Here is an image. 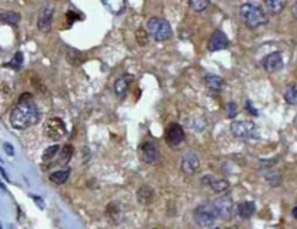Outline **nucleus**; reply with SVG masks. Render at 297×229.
<instances>
[{
    "label": "nucleus",
    "instance_id": "f257e3e1",
    "mask_svg": "<svg viewBox=\"0 0 297 229\" xmlns=\"http://www.w3.org/2000/svg\"><path fill=\"white\" fill-rule=\"evenodd\" d=\"M39 118L41 113L32 100V96L29 93H25L19 99V103L12 109L11 125L15 129L23 131L29 126L36 125L39 122Z\"/></svg>",
    "mask_w": 297,
    "mask_h": 229
},
{
    "label": "nucleus",
    "instance_id": "f03ea898",
    "mask_svg": "<svg viewBox=\"0 0 297 229\" xmlns=\"http://www.w3.org/2000/svg\"><path fill=\"white\" fill-rule=\"evenodd\" d=\"M240 16L242 22L245 23V26L250 29H257L268 22L263 8H260L258 5H254V3L242 5L240 8Z\"/></svg>",
    "mask_w": 297,
    "mask_h": 229
},
{
    "label": "nucleus",
    "instance_id": "7ed1b4c3",
    "mask_svg": "<svg viewBox=\"0 0 297 229\" xmlns=\"http://www.w3.org/2000/svg\"><path fill=\"white\" fill-rule=\"evenodd\" d=\"M147 31H148L149 36H152L158 42L168 41L172 36V29L170 23L162 18H151V19H148Z\"/></svg>",
    "mask_w": 297,
    "mask_h": 229
},
{
    "label": "nucleus",
    "instance_id": "20e7f679",
    "mask_svg": "<svg viewBox=\"0 0 297 229\" xmlns=\"http://www.w3.org/2000/svg\"><path fill=\"white\" fill-rule=\"evenodd\" d=\"M219 216L216 212V207L215 205H209V203H205V205H200V206L196 207L195 213H193V218H195V222L199 225V226H210L215 223V220Z\"/></svg>",
    "mask_w": 297,
    "mask_h": 229
},
{
    "label": "nucleus",
    "instance_id": "39448f33",
    "mask_svg": "<svg viewBox=\"0 0 297 229\" xmlns=\"http://www.w3.org/2000/svg\"><path fill=\"white\" fill-rule=\"evenodd\" d=\"M230 132L240 139H254L258 135V126L251 121H233L230 124Z\"/></svg>",
    "mask_w": 297,
    "mask_h": 229
},
{
    "label": "nucleus",
    "instance_id": "423d86ee",
    "mask_svg": "<svg viewBox=\"0 0 297 229\" xmlns=\"http://www.w3.org/2000/svg\"><path fill=\"white\" fill-rule=\"evenodd\" d=\"M52 15H54V5L46 3L41 8V11L38 13V21H36V26L41 32H49L51 31Z\"/></svg>",
    "mask_w": 297,
    "mask_h": 229
},
{
    "label": "nucleus",
    "instance_id": "0eeeda50",
    "mask_svg": "<svg viewBox=\"0 0 297 229\" xmlns=\"http://www.w3.org/2000/svg\"><path fill=\"white\" fill-rule=\"evenodd\" d=\"M215 207H216V212L217 215L220 216L222 219H232L233 216V213H235V205H233V199H232V196L225 195L222 196V197H219L216 202L213 203Z\"/></svg>",
    "mask_w": 297,
    "mask_h": 229
},
{
    "label": "nucleus",
    "instance_id": "6e6552de",
    "mask_svg": "<svg viewBox=\"0 0 297 229\" xmlns=\"http://www.w3.org/2000/svg\"><path fill=\"white\" fill-rule=\"evenodd\" d=\"M44 131H45L46 137L51 138V139H54V141L61 139V138L67 134L66 125H64V122H63L60 118H51V119H48L45 124V128H44Z\"/></svg>",
    "mask_w": 297,
    "mask_h": 229
},
{
    "label": "nucleus",
    "instance_id": "1a4fd4ad",
    "mask_svg": "<svg viewBox=\"0 0 297 229\" xmlns=\"http://www.w3.org/2000/svg\"><path fill=\"white\" fill-rule=\"evenodd\" d=\"M139 157L147 164H155L158 161V157H160V151H158L157 144L154 141L142 142L141 147H139Z\"/></svg>",
    "mask_w": 297,
    "mask_h": 229
},
{
    "label": "nucleus",
    "instance_id": "9d476101",
    "mask_svg": "<svg viewBox=\"0 0 297 229\" xmlns=\"http://www.w3.org/2000/svg\"><path fill=\"white\" fill-rule=\"evenodd\" d=\"M182 171L184 174L193 176L199 171L200 168V158L197 157V154H195L193 151H187L184 152V155L182 157Z\"/></svg>",
    "mask_w": 297,
    "mask_h": 229
},
{
    "label": "nucleus",
    "instance_id": "9b49d317",
    "mask_svg": "<svg viewBox=\"0 0 297 229\" xmlns=\"http://www.w3.org/2000/svg\"><path fill=\"white\" fill-rule=\"evenodd\" d=\"M283 66H284L283 54L278 52V51L268 54L263 60V67L267 73H277V71H280V70L283 69Z\"/></svg>",
    "mask_w": 297,
    "mask_h": 229
},
{
    "label": "nucleus",
    "instance_id": "f8f14e48",
    "mask_svg": "<svg viewBox=\"0 0 297 229\" xmlns=\"http://www.w3.org/2000/svg\"><path fill=\"white\" fill-rule=\"evenodd\" d=\"M165 141L170 147H179L184 141V129L179 124H171L167 128Z\"/></svg>",
    "mask_w": 297,
    "mask_h": 229
},
{
    "label": "nucleus",
    "instance_id": "ddd939ff",
    "mask_svg": "<svg viewBox=\"0 0 297 229\" xmlns=\"http://www.w3.org/2000/svg\"><path fill=\"white\" fill-rule=\"evenodd\" d=\"M229 46V39L228 36L225 35L223 31H220V29H217L215 31L212 36H210V39H209V51H212V52H215V51H222V49H226Z\"/></svg>",
    "mask_w": 297,
    "mask_h": 229
},
{
    "label": "nucleus",
    "instance_id": "4468645a",
    "mask_svg": "<svg viewBox=\"0 0 297 229\" xmlns=\"http://www.w3.org/2000/svg\"><path fill=\"white\" fill-rule=\"evenodd\" d=\"M202 183L205 186H209L215 193H223L229 189V182L220 177H215V176H205L202 179Z\"/></svg>",
    "mask_w": 297,
    "mask_h": 229
},
{
    "label": "nucleus",
    "instance_id": "2eb2a0df",
    "mask_svg": "<svg viewBox=\"0 0 297 229\" xmlns=\"http://www.w3.org/2000/svg\"><path fill=\"white\" fill-rule=\"evenodd\" d=\"M132 80H134V77L131 74H124V76H121L117 80L114 81V93H116V96L125 97L126 93L129 90V84H131Z\"/></svg>",
    "mask_w": 297,
    "mask_h": 229
},
{
    "label": "nucleus",
    "instance_id": "dca6fc26",
    "mask_svg": "<svg viewBox=\"0 0 297 229\" xmlns=\"http://www.w3.org/2000/svg\"><path fill=\"white\" fill-rule=\"evenodd\" d=\"M137 199L141 205H149L154 199V192L148 186H142L137 192Z\"/></svg>",
    "mask_w": 297,
    "mask_h": 229
},
{
    "label": "nucleus",
    "instance_id": "f3484780",
    "mask_svg": "<svg viewBox=\"0 0 297 229\" xmlns=\"http://www.w3.org/2000/svg\"><path fill=\"white\" fill-rule=\"evenodd\" d=\"M205 83L206 87L212 92H220L223 89V84H225L223 79L219 77V76H206Z\"/></svg>",
    "mask_w": 297,
    "mask_h": 229
},
{
    "label": "nucleus",
    "instance_id": "a211bd4d",
    "mask_svg": "<svg viewBox=\"0 0 297 229\" xmlns=\"http://www.w3.org/2000/svg\"><path fill=\"white\" fill-rule=\"evenodd\" d=\"M265 6L271 15H280L286 9L287 0H265Z\"/></svg>",
    "mask_w": 297,
    "mask_h": 229
},
{
    "label": "nucleus",
    "instance_id": "6ab92c4d",
    "mask_svg": "<svg viewBox=\"0 0 297 229\" xmlns=\"http://www.w3.org/2000/svg\"><path fill=\"white\" fill-rule=\"evenodd\" d=\"M236 212L242 219H250L255 212V203L254 202H242L236 207Z\"/></svg>",
    "mask_w": 297,
    "mask_h": 229
},
{
    "label": "nucleus",
    "instance_id": "aec40b11",
    "mask_svg": "<svg viewBox=\"0 0 297 229\" xmlns=\"http://www.w3.org/2000/svg\"><path fill=\"white\" fill-rule=\"evenodd\" d=\"M103 3L109 11L116 15L125 11V0H103Z\"/></svg>",
    "mask_w": 297,
    "mask_h": 229
},
{
    "label": "nucleus",
    "instance_id": "412c9836",
    "mask_svg": "<svg viewBox=\"0 0 297 229\" xmlns=\"http://www.w3.org/2000/svg\"><path fill=\"white\" fill-rule=\"evenodd\" d=\"M70 177V170H58V171L51 173L49 180L54 184H64Z\"/></svg>",
    "mask_w": 297,
    "mask_h": 229
},
{
    "label": "nucleus",
    "instance_id": "4be33fe9",
    "mask_svg": "<svg viewBox=\"0 0 297 229\" xmlns=\"http://www.w3.org/2000/svg\"><path fill=\"white\" fill-rule=\"evenodd\" d=\"M2 21L8 25H18L19 21H21V15L18 12H12L6 11L2 12Z\"/></svg>",
    "mask_w": 297,
    "mask_h": 229
},
{
    "label": "nucleus",
    "instance_id": "5701e85b",
    "mask_svg": "<svg viewBox=\"0 0 297 229\" xmlns=\"http://www.w3.org/2000/svg\"><path fill=\"white\" fill-rule=\"evenodd\" d=\"M73 152H74V148H73V145H64L61 151H60V162L61 164H69L70 160H71V157H73Z\"/></svg>",
    "mask_w": 297,
    "mask_h": 229
},
{
    "label": "nucleus",
    "instance_id": "b1692460",
    "mask_svg": "<svg viewBox=\"0 0 297 229\" xmlns=\"http://www.w3.org/2000/svg\"><path fill=\"white\" fill-rule=\"evenodd\" d=\"M284 99H286V102L288 104H297V86L294 83H291V84L287 87Z\"/></svg>",
    "mask_w": 297,
    "mask_h": 229
},
{
    "label": "nucleus",
    "instance_id": "393cba45",
    "mask_svg": "<svg viewBox=\"0 0 297 229\" xmlns=\"http://www.w3.org/2000/svg\"><path fill=\"white\" fill-rule=\"evenodd\" d=\"M190 9L195 12H203L209 8V0H187Z\"/></svg>",
    "mask_w": 297,
    "mask_h": 229
},
{
    "label": "nucleus",
    "instance_id": "a878e982",
    "mask_svg": "<svg viewBox=\"0 0 297 229\" xmlns=\"http://www.w3.org/2000/svg\"><path fill=\"white\" fill-rule=\"evenodd\" d=\"M265 179L268 180V183L271 184L273 187H277L278 184L281 183V171L280 170H273L265 174Z\"/></svg>",
    "mask_w": 297,
    "mask_h": 229
},
{
    "label": "nucleus",
    "instance_id": "bb28decb",
    "mask_svg": "<svg viewBox=\"0 0 297 229\" xmlns=\"http://www.w3.org/2000/svg\"><path fill=\"white\" fill-rule=\"evenodd\" d=\"M58 151H60V147H58V145H51V147H48V148L44 151V154H42V160L44 161L52 160V158H54V157L58 154Z\"/></svg>",
    "mask_w": 297,
    "mask_h": 229
},
{
    "label": "nucleus",
    "instance_id": "cd10ccee",
    "mask_svg": "<svg viewBox=\"0 0 297 229\" xmlns=\"http://www.w3.org/2000/svg\"><path fill=\"white\" fill-rule=\"evenodd\" d=\"M148 38H149L148 31H145V29H138L137 31L138 44H141V45H147V44H148Z\"/></svg>",
    "mask_w": 297,
    "mask_h": 229
},
{
    "label": "nucleus",
    "instance_id": "c85d7f7f",
    "mask_svg": "<svg viewBox=\"0 0 297 229\" xmlns=\"http://www.w3.org/2000/svg\"><path fill=\"white\" fill-rule=\"evenodd\" d=\"M225 109H226V116L230 118V119H232V118H235L236 113H238V107H236V104L233 103V102H229Z\"/></svg>",
    "mask_w": 297,
    "mask_h": 229
},
{
    "label": "nucleus",
    "instance_id": "c756f323",
    "mask_svg": "<svg viewBox=\"0 0 297 229\" xmlns=\"http://www.w3.org/2000/svg\"><path fill=\"white\" fill-rule=\"evenodd\" d=\"M22 63H23L22 54H21V52H16L15 58L12 60L11 67H13V69H16V70H19V69H21V66H22Z\"/></svg>",
    "mask_w": 297,
    "mask_h": 229
},
{
    "label": "nucleus",
    "instance_id": "7c9ffc66",
    "mask_svg": "<svg viewBox=\"0 0 297 229\" xmlns=\"http://www.w3.org/2000/svg\"><path fill=\"white\" fill-rule=\"evenodd\" d=\"M3 149L6 151L8 155H13V154H15V149H13V147H12L9 142H5V144H3Z\"/></svg>",
    "mask_w": 297,
    "mask_h": 229
},
{
    "label": "nucleus",
    "instance_id": "2f4dec72",
    "mask_svg": "<svg viewBox=\"0 0 297 229\" xmlns=\"http://www.w3.org/2000/svg\"><path fill=\"white\" fill-rule=\"evenodd\" d=\"M291 13H293V16H294V19L297 21V0L296 3L293 5V9H291Z\"/></svg>",
    "mask_w": 297,
    "mask_h": 229
},
{
    "label": "nucleus",
    "instance_id": "473e14b6",
    "mask_svg": "<svg viewBox=\"0 0 297 229\" xmlns=\"http://www.w3.org/2000/svg\"><path fill=\"white\" fill-rule=\"evenodd\" d=\"M247 106H248V110H250L252 115H257V110H255V109H252L251 102H248V103H247Z\"/></svg>",
    "mask_w": 297,
    "mask_h": 229
},
{
    "label": "nucleus",
    "instance_id": "72a5a7b5",
    "mask_svg": "<svg viewBox=\"0 0 297 229\" xmlns=\"http://www.w3.org/2000/svg\"><path fill=\"white\" fill-rule=\"evenodd\" d=\"M291 215H293V218L297 219V206L293 207V210H291Z\"/></svg>",
    "mask_w": 297,
    "mask_h": 229
},
{
    "label": "nucleus",
    "instance_id": "f704fd0d",
    "mask_svg": "<svg viewBox=\"0 0 297 229\" xmlns=\"http://www.w3.org/2000/svg\"><path fill=\"white\" fill-rule=\"evenodd\" d=\"M294 126L297 128V116H296V119H294Z\"/></svg>",
    "mask_w": 297,
    "mask_h": 229
},
{
    "label": "nucleus",
    "instance_id": "c9c22d12",
    "mask_svg": "<svg viewBox=\"0 0 297 229\" xmlns=\"http://www.w3.org/2000/svg\"><path fill=\"white\" fill-rule=\"evenodd\" d=\"M228 229H238V226H232V228H228Z\"/></svg>",
    "mask_w": 297,
    "mask_h": 229
},
{
    "label": "nucleus",
    "instance_id": "e433bc0d",
    "mask_svg": "<svg viewBox=\"0 0 297 229\" xmlns=\"http://www.w3.org/2000/svg\"><path fill=\"white\" fill-rule=\"evenodd\" d=\"M213 229H220V228H213Z\"/></svg>",
    "mask_w": 297,
    "mask_h": 229
},
{
    "label": "nucleus",
    "instance_id": "4c0bfd02",
    "mask_svg": "<svg viewBox=\"0 0 297 229\" xmlns=\"http://www.w3.org/2000/svg\"><path fill=\"white\" fill-rule=\"evenodd\" d=\"M155 229H161V228H155Z\"/></svg>",
    "mask_w": 297,
    "mask_h": 229
}]
</instances>
